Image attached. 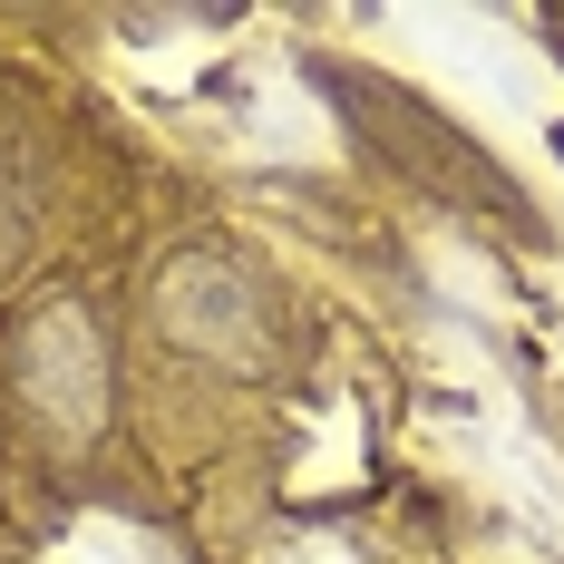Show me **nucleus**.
Returning <instances> with one entry per match:
<instances>
[{
	"mask_svg": "<svg viewBox=\"0 0 564 564\" xmlns=\"http://www.w3.org/2000/svg\"><path fill=\"white\" fill-rule=\"evenodd\" d=\"M20 390L40 399L58 429H88L98 419V332H88L78 292H58L50 312L20 322Z\"/></svg>",
	"mask_w": 564,
	"mask_h": 564,
	"instance_id": "f257e3e1",
	"label": "nucleus"
}]
</instances>
